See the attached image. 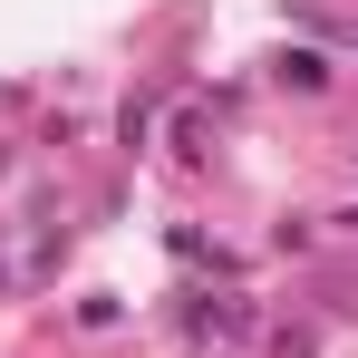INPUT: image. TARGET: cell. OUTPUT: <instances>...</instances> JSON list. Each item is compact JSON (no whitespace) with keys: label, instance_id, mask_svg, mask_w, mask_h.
<instances>
[{"label":"cell","instance_id":"obj_1","mask_svg":"<svg viewBox=\"0 0 358 358\" xmlns=\"http://www.w3.org/2000/svg\"><path fill=\"white\" fill-rule=\"evenodd\" d=\"M242 320H252L242 300H203V310H194V329H242Z\"/></svg>","mask_w":358,"mask_h":358},{"label":"cell","instance_id":"obj_2","mask_svg":"<svg viewBox=\"0 0 358 358\" xmlns=\"http://www.w3.org/2000/svg\"><path fill=\"white\" fill-rule=\"evenodd\" d=\"M117 136H126V145H145V136H155V107H145V97H126V117H117Z\"/></svg>","mask_w":358,"mask_h":358},{"label":"cell","instance_id":"obj_3","mask_svg":"<svg viewBox=\"0 0 358 358\" xmlns=\"http://www.w3.org/2000/svg\"><path fill=\"white\" fill-rule=\"evenodd\" d=\"M281 78H291V87H320L329 68H320V49H291V59H281Z\"/></svg>","mask_w":358,"mask_h":358}]
</instances>
